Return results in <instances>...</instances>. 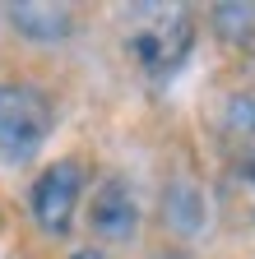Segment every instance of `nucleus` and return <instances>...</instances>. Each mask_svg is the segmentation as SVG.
<instances>
[{
	"label": "nucleus",
	"instance_id": "1",
	"mask_svg": "<svg viewBox=\"0 0 255 259\" xmlns=\"http://www.w3.org/2000/svg\"><path fill=\"white\" fill-rule=\"evenodd\" d=\"M125 14H130V51H135V60L153 74H172L186 60L190 42H195L190 14L181 5H135Z\"/></svg>",
	"mask_w": 255,
	"mask_h": 259
},
{
	"label": "nucleus",
	"instance_id": "2",
	"mask_svg": "<svg viewBox=\"0 0 255 259\" xmlns=\"http://www.w3.org/2000/svg\"><path fill=\"white\" fill-rule=\"evenodd\" d=\"M51 135V102L33 83H0V162L23 167Z\"/></svg>",
	"mask_w": 255,
	"mask_h": 259
},
{
	"label": "nucleus",
	"instance_id": "3",
	"mask_svg": "<svg viewBox=\"0 0 255 259\" xmlns=\"http://www.w3.org/2000/svg\"><path fill=\"white\" fill-rule=\"evenodd\" d=\"M84 194V167L75 157H60L51 167L33 181V194H28V204H33V218L47 236H65L70 222H75V204Z\"/></svg>",
	"mask_w": 255,
	"mask_h": 259
},
{
	"label": "nucleus",
	"instance_id": "4",
	"mask_svg": "<svg viewBox=\"0 0 255 259\" xmlns=\"http://www.w3.org/2000/svg\"><path fill=\"white\" fill-rule=\"evenodd\" d=\"M88 227L102 241H135V232H139V204H135V190L125 185L121 176H112V181L98 185L93 208H88Z\"/></svg>",
	"mask_w": 255,
	"mask_h": 259
},
{
	"label": "nucleus",
	"instance_id": "5",
	"mask_svg": "<svg viewBox=\"0 0 255 259\" xmlns=\"http://www.w3.org/2000/svg\"><path fill=\"white\" fill-rule=\"evenodd\" d=\"M10 23L23 32V37H33V42H60L70 32V5H38V0H19V5L5 10Z\"/></svg>",
	"mask_w": 255,
	"mask_h": 259
},
{
	"label": "nucleus",
	"instance_id": "6",
	"mask_svg": "<svg viewBox=\"0 0 255 259\" xmlns=\"http://www.w3.org/2000/svg\"><path fill=\"white\" fill-rule=\"evenodd\" d=\"M163 213H167V222H172V232H181V236H195L200 227H204V194H200V185L176 181V185L167 190V204H163Z\"/></svg>",
	"mask_w": 255,
	"mask_h": 259
},
{
	"label": "nucleus",
	"instance_id": "7",
	"mask_svg": "<svg viewBox=\"0 0 255 259\" xmlns=\"http://www.w3.org/2000/svg\"><path fill=\"white\" fill-rule=\"evenodd\" d=\"M213 23H218L223 37L241 42L255 32V5H213Z\"/></svg>",
	"mask_w": 255,
	"mask_h": 259
},
{
	"label": "nucleus",
	"instance_id": "8",
	"mask_svg": "<svg viewBox=\"0 0 255 259\" xmlns=\"http://www.w3.org/2000/svg\"><path fill=\"white\" fill-rule=\"evenodd\" d=\"M223 120H228L232 135H255V97H232Z\"/></svg>",
	"mask_w": 255,
	"mask_h": 259
},
{
	"label": "nucleus",
	"instance_id": "9",
	"mask_svg": "<svg viewBox=\"0 0 255 259\" xmlns=\"http://www.w3.org/2000/svg\"><path fill=\"white\" fill-rule=\"evenodd\" d=\"M75 259H102V254H98V250H79Z\"/></svg>",
	"mask_w": 255,
	"mask_h": 259
}]
</instances>
